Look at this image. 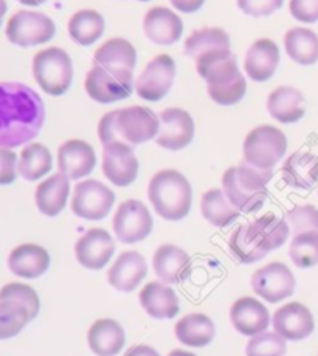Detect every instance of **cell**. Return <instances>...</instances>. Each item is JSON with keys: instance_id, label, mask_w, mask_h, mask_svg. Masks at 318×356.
I'll use <instances>...</instances> for the list:
<instances>
[{"instance_id": "cell-8", "label": "cell", "mask_w": 318, "mask_h": 356, "mask_svg": "<svg viewBox=\"0 0 318 356\" xmlns=\"http://www.w3.org/2000/svg\"><path fill=\"white\" fill-rule=\"evenodd\" d=\"M56 35L53 19L37 11L21 10L6 24V38L19 47H35L51 41Z\"/></svg>"}, {"instance_id": "cell-22", "label": "cell", "mask_w": 318, "mask_h": 356, "mask_svg": "<svg viewBox=\"0 0 318 356\" xmlns=\"http://www.w3.org/2000/svg\"><path fill=\"white\" fill-rule=\"evenodd\" d=\"M230 319L236 332L244 336H256L270 325L267 307L255 298L237 299L230 309Z\"/></svg>"}, {"instance_id": "cell-27", "label": "cell", "mask_w": 318, "mask_h": 356, "mask_svg": "<svg viewBox=\"0 0 318 356\" xmlns=\"http://www.w3.org/2000/svg\"><path fill=\"white\" fill-rule=\"evenodd\" d=\"M90 350L97 356H117L123 350L126 334L123 327L115 319L95 321L87 333Z\"/></svg>"}, {"instance_id": "cell-32", "label": "cell", "mask_w": 318, "mask_h": 356, "mask_svg": "<svg viewBox=\"0 0 318 356\" xmlns=\"http://www.w3.org/2000/svg\"><path fill=\"white\" fill-rule=\"evenodd\" d=\"M284 49L289 58L300 65L318 63V36L309 29H290L284 36Z\"/></svg>"}, {"instance_id": "cell-46", "label": "cell", "mask_w": 318, "mask_h": 356, "mask_svg": "<svg viewBox=\"0 0 318 356\" xmlns=\"http://www.w3.org/2000/svg\"><path fill=\"white\" fill-rule=\"evenodd\" d=\"M17 177V156L11 149L0 148V186H10Z\"/></svg>"}, {"instance_id": "cell-29", "label": "cell", "mask_w": 318, "mask_h": 356, "mask_svg": "<svg viewBox=\"0 0 318 356\" xmlns=\"http://www.w3.org/2000/svg\"><path fill=\"white\" fill-rule=\"evenodd\" d=\"M140 305L154 319H172L181 312L176 293L160 282H149L143 286Z\"/></svg>"}, {"instance_id": "cell-38", "label": "cell", "mask_w": 318, "mask_h": 356, "mask_svg": "<svg viewBox=\"0 0 318 356\" xmlns=\"http://www.w3.org/2000/svg\"><path fill=\"white\" fill-rule=\"evenodd\" d=\"M250 224L256 236L260 238L264 250H267V252L280 249L290 235V227L286 220L274 213L262 215Z\"/></svg>"}, {"instance_id": "cell-7", "label": "cell", "mask_w": 318, "mask_h": 356, "mask_svg": "<svg viewBox=\"0 0 318 356\" xmlns=\"http://www.w3.org/2000/svg\"><path fill=\"white\" fill-rule=\"evenodd\" d=\"M287 151V138L281 129L262 124L244 138V161L260 170H274Z\"/></svg>"}, {"instance_id": "cell-23", "label": "cell", "mask_w": 318, "mask_h": 356, "mask_svg": "<svg viewBox=\"0 0 318 356\" xmlns=\"http://www.w3.org/2000/svg\"><path fill=\"white\" fill-rule=\"evenodd\" d=\"M280 49L271 39H260L251 44L244 61L245 74L256 83H264L275 75L280 64Z\"/></svg>"}, {"instance_id": "cell-5", "label": "cell", "mask_w": 318, "mask_h": 356, "mask_svg": "<svg viewBox=\"0 0 318 356\" xmlns=\"http://www.w3.org/2000/svg\"><path fill=\"white\" fill-rule=\"evenodd\" d=\"M148 197L160 218L181 221L191 210L193 188L181 171L160 170L151 177Z\"/></svg>"}, {"instance_id": "cell-52", "label": "cell", "mask_w": 318, "mask_h": 356, "mask_svg": "<svg viewBox=\"0 0 318 356\" xmlns=\"http://www.w3.org/2000/svg\"><path fill=\"white\" fill-rule=\"evenodd\" d=\"M140 2H149V0H140Z\"/></svg>"}, {"instance_id": "cell-36", "label": "cell", "mask_w": 318, "mask_h": 356, "mask_svg": "<svg viewBox=\"0 0 318 356\" xmlns=\"http://www.w3.org/2000/svg\"><path fill=\"white\" fill-rule=\"evenodd\" d=\"M230 36L227 31L216 27L201 29L191 33L183 45V54L191 59H196L205 54L216 50H230Z\"/></svg>"}, {"instance_id": "cell-51", "label": "cell", "mask_w": 318, "mask_h": 356, "mask_svg": "<svg viewBox=\"0 0 318 356\" xmlns=\"http://www.w3.org/2000/svg\"><path fill=\"white\" fill-rule=\"evenodd\" d=\"M6 10H8L6 0H0V24H2V21H3V17L6 15Z\"/></svg>"}, {"instance_id": "cell-50", "label": "cell", "mask_w": 318, "mask_h": 356, "mask_svg": "<svg viewBox=\"0 0 318 356\" xmlns=\"http://www.w3.org/2000/svg\"><path fill=\"white\" fill-rule=\"evenodd\" d=\"M168 356H197V355L187 352V350H182V348H176V350H172Z\"/></svg>"}, {"instance_id": "cell-11", "label": "cell", "mask_w": 318, "mask_h": 356, "mask_svg": "<svg viewBox=\"0 0 318 356\" xmlns=\"http://www.w3.org/2000/svg\"><path fill=\"white\" fill-rule=\"evenodd\" d=\"M154 227L152 215L142 201H124L114 216V232L124 245H135L148 238Z\"/></svg>"}, {"instance_id": "cell-4", "label": "cell", "mask_w": 318, "mask_h": 356, "mask_svg": "<svg viewBox=\"0 0 318 356\" xmlns=\"http://www.w3.org/2000/svg\"><path fill=\"white\" fill-rule=\"evenodd\" d=\"M274 176V170H260L242 161L237 167H231L222 176V190L228 201L241 213H253L260 210L267 200V184Z\"/></svg>"}, {"instance_id": "cell-25", "label": "cell", "mask_w": 318, "mask_h": 356, "mask_svg": "<svg viewBox=\"0 0 318 356\" xmlns=\"http://www.w3.org/2000/svg\"><path fill=\"white\" fill-rule=\"evenodd\" d=\"M50 266V255L39 245L26 243L11 250L8 257L10 271L22 279H37L47 273Z\"/></svg>"}, {"instance_id": "cell-33", "label": "cell", "mask_w": 318, "mask_h": 356, "mask_svg": "<svg viewBox=\"0 0 318 356\" xmlns=\"http://www.w3.org/2000/svg\"><path fill=\"white\" fill-rule=\"evenodd\" d=\"M104 17L95 10H79L69 21V35L72 41L83 47L95 44L104 33Z\"/></svg>"}, {"instance_id": "cell-3", "label": "cell", "mask_w": 318, "mask_h": 356, "mask_svg": "<svg viewBox=\"0 0 318 356\" xmlns=\"http://www.w3.org/2000/svg\"><path fill=\"white\" fill-rule=\"evenodd\" d=\"M160 120L148 108L129 106L103 115L98 124V137L103 145L120 140L137 147L156 138Z\"/></svg>"}, {"instance_id": "cell-28", "label": "cell", "mask_w": 318, "mask_h": 356, "mask_svg": "<svg viewBox=\"0 0 318 356\" xmlns=\"http://www.w3.org/2000/svg\"><path fill=\"white\" fill-rule=\"evenodd\" d=\"M70 195V179L62 173L50 176L36 188V206L45 216H58L67 206Z\"/></svg>"}, {"instance_id": "cell-18", "label": "cell", "mask_w": 318, "mask_h": 356, "mask_svg": "<svg viewBox=\"0 0 318 356\" xmlns=\"http://www.w3.org/2000/svg\"><path fill=\"white\" fill-rule=\"evenodd\" d=\"M97 165V154L92 145L74 138L64 142L58 149L59 173L69 177L70 181H78L89 176Z\"/></svg>"}, {"instance_id": "cell-1", "label": "cell", "mask_w": 318, "mask_h": 356, "mask_svg": "<svg viewBox=\"0 0 318 356\" xmlns=\"http://www.w3.org/2000/svg\"><path fill=\"white\" fill-rule=\"evenodd\" d=\"M45 106L30 86L0 81V148L12 149L30 143L41 133Z\"/></svg>"}, {"instance_id": "cell-31", "label": "cell", "mask_w": 318, "mask_h": 356, "mask_svg": "<svg viewBox=\"0 0 318 356\" xmlns=\"http://www.w3.org/2000/svg\"><path fill=\"white\" fill-rule=\"evenodd\" d=\"M216 325L207 314L193 313L176 324V338L188 347H207L215 339Z\"/></svg>"}, {"instance_id": "cell-45", "label": "cell", "mask_w": 318, "mask_h": 356, "mask_svg": "<svg viewBox=\"0 0 318 356\" xmlns=\"http://www.w3.org/2000/svg\"><path fill=\"white\" fill-rule=\"evenodd\" d=\"M289 11L298 22H318V0H290Z\"/></svg>"}, {"instance_id": "cell-15", "label": "cell", "mask_w": 318, "mask_h": 356, "mask_svg": "<svg viewBox=\"0 0 318 356\" xmlns=\"http://www.w3.org/2000/svg\"><path fill=\"white\" fill-rule=\"evenodd\" d=\"M160 129L156 137L158 147L169 151H178L193 142L194 120L187 111L181 108L165 109L160 117Z\"/></svg>"}, {"instance_id": "cell-47", "label": "cell", "mask_w": 318, "mask_h": 356, "mask_svg": "<svg viewBox=\"0 0 318 356\" xmlns=\"http://www.w3.org/2000/svg\"><path fill=\"white\" fill-rule=\"evenodd\" d=\"M169 2L177 11L191 15V13H196L202 8L205 0H169Z\"/></svg>"}, {"instance_id": "cell-16", "label": "cell", "mask_w": 318, "mask_h": 356, "mask_svg": "<svg viewBox=\"0 0 318 356\" xmlns=\"http://www.w3.org/2000/svg\"><path fill=\"white\" fill-rule=\"evenodd\" d=\"M115 254V241L104 229H90L75 245L76 260L90 271H99Z\"/></svg>"}, {"instance_id": "cell-9", "label": "cell", "mask_w": 318, "mask_h": 356, "mask_svg": "<svg viewBox=\"0 0 318 356\" xmlns=\"http://www.w3.org/2000/svg\"><path fill=\"white\" fill-rule=\"evenodd\" d=\"M84 88L92 100L101 104H110L124 100L134 92V74H123V72L109 70L94 64V67L85 76Z\"/></svg>"}, {"instance_id": "cell-14", "label": "cell", "mask_w": 318, "mask_h": 356, "mask_svg": "<svg viewBox=\"0 0 318 356\" xmlns=\"http://www.w3.org/2000/svg\"><path fill=\"white\" fill-rule=\"evenodd\" d=\"M103 173L117 187H129L138 176L134 147L115 140L103 145Z\"/></svg>"}, {"instance_id": "cell-41", "label": "cell", "mask_w": 318, "mask_h": 356, "mask_svg": "<svg viewBox=\"0 0 318 356\" xmlns=\"http://www.w3.org/2000/svg\"><path fill=\"white\" fill-rule=\"evenodd\" d=\"M0 302H16L28 312L31 321L36 319L41 309V300L37 293L25 283H8L0 289Z\"/></svg>"}, {"instance_id": "cell-19", "label": "cell", "mask_w": 318, "mask_h": 356, "mask_svg": "<svg viewBox=\"0 0 318 356\" xmlns=\"http://www.w3.org/2000/svg\"><path fill=\"white\" fill-rule=\"evenodd\" d=\"M152 265L160 282L171 283V285L185 282L193 273L191 257L176 245H162L157 248Z\"/></svg>"}, {"instance_id": "cell-42", "label": "cell", "mask_w": 318, "mask_h": 356, "mask_svg": "<svg viewBox=\"0 0 318 356\" xmlns=\"http://www.w3.org/2000/svg\"><path fill=\"white\" fill-rule=\"evenodd\" d=\"M287 346L286 339L278 333L262 332L253 336L245 347L247 356H284L286 355Z\"/></svg>"}, {"instance_id": "cell-49", "label": "cell", "mask_w": 318, "mask_h": 356, "mask_svg": "<svg viewBox=\"0 0 318 356\" xmlns=\"http://www.w3.org/2000/svg\"><path fill=\"white\" fill-rule=\"evenodd\" d=\"M17 2L22 5H26V6H39V5L47 2V0H17Z\"/></svg>"}, {"instance_id": "cell-24", "label": "cell", "mask_w": 318, "mask_h": 356, "mask_svg": "<svg viewBox=\"0 0 318 356\" xmlns=\"http://www.w3.org/2000/svg\"><path fill=\"white\" fill-rule=\"evenodd\" d=\"M281 175L289 187L312 190L318 182V156L309 151H296L284 161Z\"/></svg>"}, {"instance_id": "cell-44", "label": "cell", "mask_w": 318, "mask_h": 356, "mask_svg": "<svg viewBox=\"0 0 318 356\" xmlns=\"http://www.w3.org/2000/svg\"><path fill=\"white\" fill-rule=\"evenodd\" d=\"M284 0H237L240 10L247 16L264 17L270 16L281 8Z\"/></svg>"}, {"instance_id": "cell-21", "label": "cell", "mask_w": 318, "mask_h": 356, "mask_svg": "<svg viewBox=\"0 0 318 356\" xmlns=\"http://www.w3.org/2000/svg\"><path fill=\"white\" fill-rule=\"evenodd\" d=\"M148 274V263L144 257L135 250H126L109 269L108 280L117 291L132 293Z\"/></svg>"}, {"instance_id": "cell-37", "label": "cell", "mask_w": 318, "mask_h": 356, "mask_svg": "<svg viewBox=\"0 0 318 356\" xmlns=\"http://www.w3.org/2000/svg\"><path fill=\"white\" fill-rule=\"evenodd\" d=\"M53 167L51 153L42 143H30L22 149L17 162V173L25 181L35 182L41 179Z\"/></svg>"}, {"instance_id": "cell-40", "label": "cell", "mask_w": 318, "mask_h": 356, "mask_svg": "<svg viewBox=\"0 0 318 356\" xmlns=\"http://www.w3.org/2000/svg\"><path fill=\"white\" fill-rule=\"evenodd\" d=\"M31 322L26 309L16 302H0V339L15 338Z\"/></svg>"}, {"instance_id": "cell-26", "label": "cell", "mask_w": 318, "mask_h": 356, "mask_svg": "<svg viewBox=\"0 0 318 356\" xmlns=\"http://www.w3.org/2000/svg\"><path fill=\"white\" fill-rule=\"evenodd\" d=\"M267 112L271 118L284 124L300 122L306 114L304 95L292 86L276 88L267 98Z\"/></svg>"}, {"instance_id": "cell-12", "label": "cell", "mask_w": 318, "mask_h": 356, "mask_svg": "<svg viewBox=\"0 0 318 356\" xmlns=\"http://www.w3.org/2000/svg\"><path fill=\"white\" fill-rule=\"evenodd\" d=\"M251 288L264 300L278 303L295 293L296 280L294 273L284 263L275 261L258 269L251 275Z\"/></svg>"}, {"instance_id": "cell-43", "label": "cell", "mask_w": 318, "mask_h": 356, "mask_svg": "<svg viewBox=\"0 0 318 356\" xmlns=\"http://www.w3.org/2000/svg\"><path fill=\"white\" fill-rule=\"evenodd\" d=\"M284 220L289 224L292 235L308 232V230H317L318 232V209L310 206V204L290 209Z\"/></svg>"}, {"instance_id": "cell-30", "label": "cell", "mask_w": 318, "mask_h": 356, "mask_svg": "<svg viewBox=\"0 0 318 356\" xmlns=\"http://www.w3.org/2000/svg\"><path fill=\"white\" fill-rule=\"evenodd\" d=\"M94 64L109 70L123 72V74H134L137 51L134 45L123 38L109 39L95 51Z\"/></svg>"}, {"instance_id": "cell-6", "label": "cell", "mask_w": 318, "mask_h": 356, "mask_svg": "<svg viewBox=\"0 0 318 356\" xmlns=\"http://www.w3.org/2000/svg\"><path fill=\"white\" fill-rule=\"evenodd\" d=\"M31 70L39 88L53 97L64 95L74 81V64L67 51L59 47H49L36 54Z\"/></svg>"}, {"instance_id": "cell-20", "label": "cell", "mask_w": 318, "mask_h": 356, "mask_svg": "<svg viewBox=\"0 0 318 356\" xmlns=\"http://www.w3.org/2000/svg\"><path fill=\"white\" fill-rule=\"evenodd\" d=\"M143 31L151 42L172 45L182 38L183 22L167 6H154L143 17Z\"/></svg>"}, {"instance_id": "cell-10", "label": "cell", "mask_w": 318, "mask_h": 356, "mask_svg": "<svg viewBox=\"0 0 318 356\" xmlns=\"http://www.w3.org/2000/svg\"><path fill=\"white\" fill-rule=\"evenodd\" d=\"M115 204V193L103 182L87 179L78 182L72 197V212L78 218L101 221L110 213Z\"/></svg>"}, {"instance_id": "cell-17", "label": "cell", "mask_w": 318, "mask_h": 356, "mask_svg": "<svg viewBox=\"0 0 318 356\" xmlns=\"http://www.w3.org/2000/svg\"><path fill=\"white\" fill-rule=\"evenodd\" d=\"M274 328L286 341H303L315 330V321L310 309L300 302H290L278 308L274 314Z\"/></svg>"}, {"instance_id": "cell-48", "label": "cell", "mask_w": 318, "mask_h": 356, "mask_svg": "<svg viewBox=\"0 0 318 356\" xmlns=\"http://www.w3.org/2000/svg\"><path fill=\"white\" fill-rule=\"evenodd\" d=\"M124 356H160V355H158V352L156 350V348H152L149 346H144V344H140V346L131 347L129 350L126 352Z\"/></svg>"}, {"instance_id": "cell-2", "label": "cell", "mask_w": 318, "mask_h": 356, "mask_svg": "<svg viewBox=\"0 0 318 356\" xmlns=\"http://www.w3.org/2000/svg\"><path fill=\"white\" fill-rule=\"evenodd\" d=\"M197 74L207 81L211 100L221 106L240 103L247 92V81L237 67L231 50H216L196 59Z\"/></svg>"}, {"instance_id": "cell-13", "label": "cell", "mask_w": 318, "mask_h": 356, "mask_svg": "<svg viewBox=\"0 0 318 356\" xmlns=\"http://www.w3.org/2000/svg\"><path fill=\"white\" fill-rule=\"evenodd\" d=\"M176 76V63L169 55H158L138 75L137 95L147 102H158L168 95Z\"/></svg>"}, {"instance_id": "cell-34", "label": "cell", "mask_w": 318, "mask_h": 356, "mask_svg": "<svg viewBox=\"0 0 318 356\" xmlns=\"http://www.w3.org/2000/svg\"><path fill=\"white\" fill-rule=\"evenodd\" d=\"M230 252L236 261L242 265H250L262 260L269 252L264 250L260 238H258L251 224H242L231 234L228 240Z\"/></svg>"}, {"instance_id": "cell-39", "label": "cell", "mask_w": 318, "mask_h": 356, "mask_svg": "<svg viewBox=\"0 0 318 356\" xmlns=\"http://www.w3.org/2000/svg\"><path fill=\"white\" fill-rule=\"evenodd\" d=\"M290 260L295 266L308 269L318 265V232L317 230H308L294 235L289 249Z\"/></svg>"}, {"instance_id": "cell-35", "label": "cell", "mask_w": 318, "mask_h": 356, "mask_svg": "<svg viewBox=\"0 0 318 356\" xmlns=\"http://www.w3.org/2000/svg\"><path fill=\"white\" fill-rule=\"evenodd\" d=\"M203 218L216 227H227L240 218L241 212L225 196L224 190L213 188L205 192L201 201Z\"/></svg>"}]
</instances>
